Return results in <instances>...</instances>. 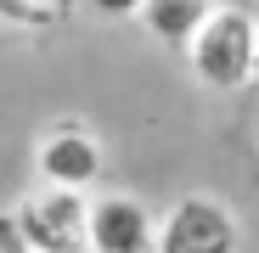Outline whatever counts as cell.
I'll return each mask as SVG.
<instances>
[{
  "mask_svg": "<svg viewBox=\"0 0 259 253\" xmlns=\"http://www.w3.org/2000/svg\"><path fill=\"white\" fill-rule=\"evenodd\" d=\"M0 253H28V242H23V225H17V214H0Z\"/></svg>",
  "mask_w": 259,
  "mask_h": 253,
  "instance_id": "9c48e42d",
  "label": "cell"
},
{
  "mask_svg": "<svg viewBox=\"0 0 259 253\" xmlns=\"http://www.w3.org/2000/svg\"><path fill=\"white\" fill-rule=\"evenodd\" d=\"M34 169L46 186H68V191H91L102 175V141L84 130V124H57V130L39 141Z\"/></svg>",
  "mask_w": 259,
  "mask_h": 253,
  "instance_id": "277c9868",
  "label": "cell"
},
{
  "mask_svg": "<svg viewBox=\"0 0 259 253\" xmlns=\"http://www.w3.org/2000/svg\"><path fill=\"white\" fill-rule=\"evenodd\" d=\"M28 253H91V197L68 186H39L17 208Z\"/></svg>",
  "mask_w": 259,
  "mask_h": 253,
  "instance_id": "7a4b0ae2",
  "label": "cell"
},
{
  "mask_svg": "<svg viewBox=\"0 0 259 253\" xmlns=\"http://www.w3.org/2000/svg\"><path fill=\"white\" fill-rule=\"evenodd\" d=\"M152 253H237V214L214 197H181L158 220Z\"/></svg>",
  "mask_w": 259,
  "mask_h": 253,
  "instance_id": "3957f363",
  "label": "cell"
},
{
  "mask_svg": "<svg viewBox=\"0 0 259 253\" xmlns=\"http://www.w3.org/2000/svg\"><path fill=\"white\" fill-rule=\"evenodd\" d=\"M0 23H12V28H51L57 23V0H0Z\"/></svg>",
  "mask_w": 259,
  "mask_h": 253,
  "instance_id": "52a82bcc",
  "label": "cell"
},
{
  "mask_svg": "<svg viewBox=\"0 0 259 253\" xmlns=\"http://www.w3.org/2000/svg\"><path fill=\"white\" fill-rule=\"evenodd\" d=\"M253 39H259L253 12L214 6L203 28L186 39V62L208 90H242V84H253Z\"/></svg>",
  "mask_w": 259,
  "mask_h": 253,
  "instance_id": "6da1fadb",
  "label": "cell"
},
{
  "mask_svg": "<svg viewBox=\"0 0 259 253\" xmlns=\"http://www.w3.org/2000/svg\"><path fill=\"white\" fill-rule=\"evenodd\" d=\"M96 17H141V6L147 0H84Z\"/></svg>",
  "mask_w": 259,
  "mask_h": 253,
  "instance_id": "ba28073f",
  "label": "cell"
},
{
  "mask_svg": "<svg viewBox=\"0 0 259 253\" xmlns=\"http://www.w3.org/2000/svg\"><path fill=\"white\" fill-rule=\"evenodd\" d=\"M214 6H220V0H147V6H141V23H147L152 39L186 51V39L203 28V17H208Z\"/></svg>",
  "mask_w": 259,
  "mask_h": 253,
  "instance_id": "8992f818",
  "label": "cell"
},
{
  "mask_svg": "<svg viewBox=\"0 0 259 253\" xmlns=\"http://www.w3.org/2000/svg\"><path fill=\"white\" fill-rule=\"evenodd\" d=\"M253 84H259V39H253Z\"/></svg>",
  "mask_w": 259,
  "mask_h": 253,
  "instance_id": "30bf717a",
  "label": "cell"
},
{
  "mask_svg": "<svg viewBox=\"0 0 259 253\" xmlns=\"http://www.w3.org/2000/svg\"><path fill=\"white\" fill-rule=\"evenodd\" d=\"M158 220L147 214V203L136 197H91V253H152Z\"/></svg>",
  "mask_w": 259,
  "mask_h": 253,
  "instance_id": "5b68a950",
  "label": "cell"
}]
</instances>
